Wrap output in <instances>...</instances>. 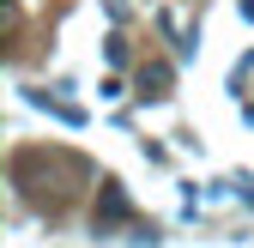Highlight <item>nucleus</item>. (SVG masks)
<instances>
[{
    "instance_id": "obj_1",
    "label": "nucleus",
    "mask_w": 254,
    "mask_h": 248,
    "mask_svg": "<svg viewBox=\"0 0 254 248\" xmlns=\"http://www.w3.org/2000/svg\"><path fill=\"white\" fill-rule=\"evenodd\" d=\"M115 218H127V200H121V188L109 182V188H103V212H97V230H109Z\"/></svg>"
},
{
    "instance_id": "obj_2",
    "label": "nucleus",
    "mask_w": 254,
    "mask_h": 248,
    "mask_svg": "<svg viewBox=\"0 0 254 248\" xmlns=\"http://www.w3.org/2000/svg\"><path fill=\"white\" fill-rule=\"evenodd\" d=\"M139 85H151V97H164V91H170V67H164V61H151V67L139 73Z\"/></svg>"
}]
</instances>
